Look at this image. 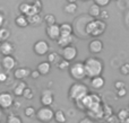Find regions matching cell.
Here are the masks:
<instances>
[{
	"label": "cell",
	"mask_w": 129,
	"mask_h": 123,
	"mask_svg": "<svg viewBox=\"0 0 129 123\" xmlns=\"http://www.w3.org/2000/svg\"><path fill=\"white\" fill-rule=\"evenodd\" d=\"M85 66V71H86V77L88 78H94V77H99L103 74L104 70V63L101 59L96 58V56H89L84 61Z\"/></svg>",
	"instance_id": "cell-1"
},
{
	"label": "cell",
	"mask_w": 129,
	"mask_h": 123,
	"mask_svg": "<svg viewBox=\"0 0 129 123\" xmlns=\"http://www.w3.org/2000/svg\"><path fill=\"white\" fill-rule=\"evenodd\" d=\"M88 87L82 81H76L69 87L68 90V98L73 101L74 103L83 99L86 95H88Z\"/></svg>",
	"instance_id": "cell-2"
},
{
	"label": "cell",
	"mask_w": 129,
	"mask_h": 123,
	"mask_svg": "<svg viewBox=\"0 0 129 123\" xmlns=\"http://www.w3.org/2000/svg\"><path fill=\"white\" fill-rule=\"evenodd\" d=\"M107 29V23L104 20L101 19H92L91 22L87 23L85 32H86L87 36H92V37L96 38L99 36L103 35Z\"/></svg>",
	"instance_id": "cell-3"
},
{
	"label": "cell",
	"mask_w": 129,
	"mask_h": 123,
	"mask_svg": "<svg viewBox=\"0 0 129 123\" xmlns=\"http://www.w3.org/2000/svg\"><path fill=\"white\" fill-rule=\"evenodd\" d=\"M69 75L75 81H83L86 78V71H85V66L84 62H74L69 67Z\"/></svg>",
	"instance_id": "cell-4"
},
{
	"label": "cell",
	"mask_w": 129,
	"mask_h": 123,
	"mask_svg": "<svg viewBox=\"0 0 129 123\" xmlns=\"http://www.w3.org/2000/svg\"><path fill=\"white\" fill-rule=\"evenodd\" d=\"M54 117V111L50 106H42L36 111V119L42 123H50Z\"/></svg>",
	"instance_id": "cell-5"
},
{
	"label": "cell",
	"mask_w": 129,
	"mask_h": 123,
	"mask_svg": "<svg viewBox=\"0 0 129 123\" xmlns=\"http://www.w3.org/2000/svg\"><path fill=\"white\" fill-rule=\"evenodd\" d=\"M49 50H50V45L45 40L36 41L33 45L34 53L39 56H43V55H45V54H48L49 53Z\"/></svg>",
	"instance_id": "cell-6"
},
{
	"label": "cell",
	"mask_w": 129,
	"mask_h": 123,
	"mask_svg": "<svg viewBox=\"0 0 129 123\" xmlns=\"http://www.w3.org/2000/svg\"><path fill=\"white\" fill-rule=\"evenodd\" d=\"M61 58L63 60H67L68 62H71L74 61L78 55V50L75 45H69V46L64 47V49H61V53H60Z\"/></svg>",
	"instance_id": "cell-7"
},
{
	"label": "cell",
	"mask_w": 129,
	"mask_h": 123,
	"mask_svg": "<svg viewBox=\"0 0 129 123\" xmlns=\"http://www.w3.org/2000/svg\"><path fill=\"white\" fill-rule=\"evenodd\" d=\"M14 96L8 92L0 93V107L2 110H8L14 105Z\"/></svg>",
	"instance_id": "cell-8"
},
{
	"label": "cell",
	"mask_w": 129,
	"mask_h": 123,
	"mask_svg": "<svg viewBox=\"0 0 129 123\" xmlns=\"http://www.w3.org/2000/svg\"><path fill=\"white\" fill-rule=\"evenodd\" d=\"M40 102L42 104V106H50L53 104L54 102V95L53 92L51 89H43L42 90V94H41L40 97Z\"/></svg>",
	"instance_id": "cell-9"
},
{
	"label": "cell",
	"mask_w": 129,
	"mask_h": 123,
	"mask_svg": "<svg viewBox=\"0 0 129 123\" xmlns=\"http://www.w3.org/2000/svg\"><path fill=\"white\" fill-rule=\"evenodd\" d=\"M16 65H17V61L13 55H7L1 59V68L7 72L10 70H15Z\"/></svg>",
	"instance_id": "cell-10"
},
{
	"label": "cell",
	"mask_w": 129,
	"mask_h": 123,
	"mask_svg": "<svg viewBox=\"0 0 129 123\" xmlns=\"http://www.w3.org/2000/svg\"><path fill=\"white\" fill-rule=\"evenodd\" d=\"M45 34H47V36L50 38V40L56 41L57 42V40L61 36V34H60V25L54 24V25L47 26V28H45Z\"/></svg>",
	"instance_id": "cell-11"
},
{
	"label": "cell",
	"mask_w": 129,
	"mask_h": 123,
	"mask_svg": "<svg viewBox=\"0 0 129 123\" xmlns=\"http://www.w3.org/2000/svg\"><path fill=\"white\" fill-rule=\"evenodd\" d=\"M103 47H104L103 42L101 40H99V38H94V40H92L91 42L88 43V51L91 52L92 54L101 53V52L103 51Z\"/></svg>",
	"instance_id": "cell-12"
},
{
	"label": "cell",
	"mask_w": 129,
	"mask_h": 123,
	"mask_svg": "<svg viewBox=\"0 0 129 123\" xmlns=\"http://www.w3.org/2000/svg\"><path fill=\"white\" fill-rule=\"evenodd\" d=\"M31 71L32 70L27 67H19V68H16L14 70V78L15 79H18V80H24L25 78L31 76Z\"/></svg>",
	"instance_id": "cell-13"
},
{
	"label": "cell",
	"mask_w": 129,
	"mask_h": 123,
	"mask_svg": "<svg viewBox=\"0 0 129 123\" xmlns=\"http://www.w3.org/2000/svg\"><path fill=\"white\" fill-rule=\"evenodd\" d=\"M14 52H15V45H14V43L9 42V41H5L2 43L1 47H0V53L4 56H7V55H13Z\"/></svg>",
	"instance_id": "cell-14"
},
{
	"label": "cell",
	"mask_w": 129,
	"mask_h": 123,
	"mask_svg": "<svg viewBox=\"0 0 129 123\" xmlns=\"http://www.w3.org/2000/svg\"><path fill=\"white\" fill-rule=\"evenodd\" d=\"M74 40H75L74 35H70V36H60V37L57 40V44H58L59 47L64 49V47H67V46H69V45L73 44Z\"/></svg>",
	"instance_id": "cell-15"
},
{
	"label": "cell",
	"mask_w": 129,
	"mask_h": 123,
	"mask_svg": "<svg viewBox=\"0 0 129 123\" xmlns=\"http://www.w3.org/2000/svg\"><path fill=\"white\" fill-rule=\"evenodd\" d=\"M91 87L93 88V89H102L103 87H104L105 85V79L103 78L102 76H99V77H94V78L91 79Z\"/></svg>",
	"instance_id": "cell-16"
},
{
	"label": "cell",
	"mask_w": 129,
	"mask_h": 123,
	"mask_svg": "<svg viewBox=\"0 0 129 123\" xmlns=\"http://www.w3.org/2000/svg\"><path fill=\"white\" fill-rule=\"evenodd\" d=\"M39 72H40L41 76H47V75L50 74L51 71V65H50L48 61H42L38 65V68H36Z\"/></svg>",
	"instance_id": "cell-17"
},
{
	"label": "cell",
	"mask_w": 129,
	"mask_h": 123,
	"mask_svg": "<svg viewBox=\"0 0 129 123\" xmlns=\"http://www.w3.org/2000/svg\"><path fill=\"white\" fill-rule=\"evenodd\" d=\"M101 11H102V9H101L100 6H98L95 4H92L88 8V16L91 18H93V19H98L101 15Z\"/></svg>",
	"instance_id": "cell-18"
},
{
	"label": "cell",
	"mask_w": 129,
	"mask_h": 123,
	"mask_svg": "<svg viewBox=\"0 0 129 123\" xmlns=\"http://www.w3.org/2000/svg\"><path fill=\"white\" fill-rule=\"evenodd\" d=\"M74 33V27L69 23H62L60 24V34L61 36H70Z\"/></svg>",
	"instance_id": "cell-19"
},
{
	"label": "cell",
	"mask_w": 129,
	"mask_h": 123,
	"mask_svg": "<svg viewBox=\"0 0 129 123\" xmlns=\"http://www.w3.org/2000/svg\"><path fill=\"white\" fill-rule=\"evenodd\" d=\"M28 87L27 86V84L25 83V81H20V83H18L17 85L14 87V95L15 96H23V94H24L25 89Z\"/></svg>",
	"instance_id": "cell-20"
},
{
	"label": "cell",
	"mask_w": 129,
	"mask_h": 123,
	"mask_svg": "<svg viewBox=\"0 0 129 123\" xmlns=\"http://www.w3.org/2000/svg\"><path fill=\"white\" fill-rule=\"evenodd\" d=\"M48 62L50 63V65H53V66H57L59 63V61L61 60V55L59 53H57V52H50V53H48Z\"/></svg>",
	"instance_id": "cell-21"
},
{
	"label": "cell",
	"mask_w": 129,
	"mask_h": 123,
	"mask_svg": "<svg viewBox=\"0 0 129 123\" xmlns=\"http://www.w3.org/2000/svg\"><path fill=\"white\" fill-rule=\"evenodd\" d=\"M15 24L17 25L18 27L20 28H24V27H27L28 26V19L25 15H18L17 17L15 18Z\"/></svg>",
	"instance_id": "cell-22"
},
{
	"label": "cell",
	"mask_w": 129,
	"mask_h": 123,
	"mask_svg": "<svg viewBox=\"0 0 129 123\" xmlns=\"http://www.w3.org/2000/svg\"><path fill=\"white\" fill-rule=\"evenodd\" d=\"M53 120L57 123H66L67 122V116H66V113L63 112L62 110H57L54 112V117Z\"/></svg>",
	"instance_id": "cell-23"
},
{
	"label": "cell",
	"mask_w": 129,
	"mask_h": 123,
	"mask_svg": "<svg viewBox=\"0 0 129 123\" xmlns=\"http://www.w3.org/2000/svg\"><path fill=\"white\" fill-rule=\"evenodd\" d=\"M27 19H28V24L32 25V26H39V25H41L43 23V18L41 17L40 14L31 16V17H27Z\"/></svg>",
	"instance_id": "cell-24"
},
{
	"label": "cell",
	"mask_w": 129,
	"mask_h": 123,
	"mask_svg": "<svg viewBox=\"0 0 129 123\" xmlns=\"http://www.w3.org/2000/svg\"><path fill=\"white\" fill-rule=\"evenodd\" d=\"M77 9H78L77 4H66L63 6L64 13L68 14V15H73V14H75L76 11H77Z\"/></svg>",
	"instance_id": "cell-25"
},
{
	"label": "cell",
	"mask_w": 129,
	"mask_h": 123,
	"mask_svg": "<svg viewBox=\"0 0 129 123\" xmlns=\"http://www.w3.org/2000/svg\"><path fill=\"white\" fill-rule=\"evenodd\" d=\"M129 114V110L128 108H120V110L118 111V113H117V120H119L120 122H125L126 119H127Z\"/></svg>",
	"instance_id": "cell-26"
},
{
	"label": "cell",
	"mask_w": 129,
	"mask_h": 123,
	"mask_svg": "<svg viewBox=\"0 0 129 123\" xmlns=\"http://www.w3.org/2000/svg\"><path fill=\"white\" fill-rule=\"evenodd\" d=\"M43 22L47 24V26H50V25L57 24L56 16H54L53 14H45L44 17H43Z\"/></svg>",
	"instance_id": "cell-27"
},
{
	"label": "cell",
	"mask_w": 129,
	"mask_h": 123,
	"mask_svg": "<svg viewBox=\"0 0 129 123\" xmlns=\"http://www.w3.org/2000/svg\"><path fill=\"white\" fill-rule=\"evenodd\" d=\"M36 111L38 110H35L33 106H27V107L24 110V114H25V116L26 117L32 119V117L36 116Z\"/></svg>",
	"instance_id": "cell-28"
},
{
	"label": "cell",
	"mask_w": 129,
	"mask_h": 123,
	"mask_svg": "<svg viewBox=\"0 0 129 123\" xmlns=\"http://www.w3.org/2000/svg\"><path fill=\"white\" fill-rule=\"evenodd\" d=\"M29 7H31V4H28V2H20L19 6H18V10H19L20 15H25L26 16L27 11H28Z\"/></svg>",
	"instance_id": "cell-29"
},
{
	"label": "cell",
	"mask_w": 129,
	"mask_h": 123,
	"mask_svg": "<svg viewBox=\"0 0 129 123\" xmlns=\"http://www.w3.org/2000/svg\"><path fill=\"white\" fill-rule=\"evenodd\" d=\"M9 36H10V31L7 28H0V40L1 41H8Z\"/></svg>",
	"instance_id": "cell-30"
},
{
	"label": "cell",
	"mask_w": 129,
	"mask_h": 123,
	"mask_svg": "<svg viewBox=\"0 0 129 123\" xmlns=\"http://www.w3.org/2000/svg\"><path fill=\"white\" fill-rule=\"evenodd\" d=\"M70 65H71V63H70V62H68L67 60H63V59H61V60L59 61L58 65L56 66V67L58 68L59 70H67V69H69Z\"/></svg>",
	"instance_id": "cell-31"
},
{
	"label": "cell",
	"mask_w": 129,
	"mask_h": 123,
	"mask_svg": "<svg viewBox=\"0 0 129 123\" xmlns=\"http://www.w3.org/2000/svg\"><path fill=\"white\" fill-rule=\"evenodd\" d=\"M7 123H23L22 119L16 114H9L7 116Z\"/></svg>",
	"instance_id": "cell-32"
},
{
	"label": "cell",
	"mask_w": 129,
	"mask_h": 123,
	"mask_svg": "<svg viewBox=\"0 0 129 123\" xmlns=\"http://www.w3.org/2000/svg\"><path fill=\"white\" fill-rule=\"evenodd\" d=\"M23 97H24V98H26V99H28V101L33 99L34 98V92H33V89H32V88H29V87H27L26 89H25L24 94H23Z\"/></svg>",
	"instance_id": "cell-33"
},
{
	"label": "cell",
	"mask_w": 129,
	"mask_h": 123,
	"mask_svg": "<svg viewBox=\"0 0 129 123\" xmlns=\"http://www.w3.org/2000/svg\"><path fill=\"white\" fill-rule=\"evenodd\" d=\"M120 72H121V75H123V76H128L129 75V62H126L121 66Z\"/></svg>",
	"instance_id": "cell-34"
},
{
	"label": "cell",
	"mask_w": 129,
	"mask_h": 123,
	"mask_svg": "<svg viewBox=\"0 0 129 123\" xmlns=\"http://www.w3.org/2000/svg\"><path fill=\"white\" fill-rule=\"evenodd\" d=\"M8 80V74L5 70H0V84H4Z\"/></svg>",
	"instance_id": "cell-35"
},
{
	"label": "cell",
	"mask_w": 129,
	"mask_h": 123,
	"mask_svg": "<svg viewBox=\"0 0 129 123\" xmlns=\"http://www.w3.org/2000/svg\"><path fill=\"white\" fill-rule=\"evenodd\" d=\"M110 1H111V0H94V4L100 6L101 8H103V7H107L108 5L110 4Z\"/></svg>",
	"instance_id": "cell-36"
},
{
	"label": "cell",
	"mask_w": 129,
	"mask_h": 123,
	"mask_svg": "<svg viewBox=\"0 0 129 123\" xmlns=\"http://www.w3.org/2000/svg\"><path fill=\"white\" fill-rule=\"evenodd\" d=\"M32 5H33L34 7H35L38 10H42V8H43V5H42V2H41V0H33V1L31 2Z\"/></svg>",
	"instance_id": "cell-37"
},
{
	"label": "cell",
	"mask_w": 129,
	"mask_h": 123,
	"mask_svg": "<svg viewBox=\"0 0 129 123\" xmlns=\"http://www.w3.org/2000/svg\"><path fill=\"white\" fill-rule=\"evenodd\" d=\"M114 88H116L117 90L122 89V88H125V83L121 80H117L116 83H114Z\"/></svg>",
	"instance_id": "cell-38"
},
{
	"label": "cell",
	"mask_w": 129,
	"mask_h": 123,
	"mask_svg": "<svg viewBox=\"0 0 129 123\" xmlns=\"http://www.w3.org/2000/svg\"><path fill=\"white\" fill-rule=\"evenodd\" d=\"M117 95H118L119 97H125L126 95H127V89H126V87L122 88V89L117 90Z\"/></svg>",
	"instance_id": "cell-39"
},
{
	"label": "cell",
	"mask_w": 129,
	"mask_h": 123,
	"mask_svg": "<svg viewBox=\"0 0 129 123\" xmlns=\"http://www.w3.org/2000/svg\"><path fill=\"white\" fill-rule=\"evenodd\" d=\"M108 18H109V13H108V11H104V10L101 11L100 19H101V20H104V22H105V20H107Z\"/></svg>",
	"instance_id": "cell-40"
},
{
	"label": "cell",
	"mask_w": 129,
	"mask_h": 123,
	"mask_svg": "<svg viewBox=\"0 0 129 123\" xmlns=\"http://www.w3.org/2000/svg\"><path fill=\"white\" fill-rule=\"evenodd\" d=\"M40 76H41V75H40V72H39L38 70H32V71H31V76H29V77H31L32 79H38Z\"/></svg>",
	"instance_id": "cell-41"
},
{
	"label": "cell",
	"mask_w": 129,
	"mask_h": 123,
	"mask_svg": "<svg viewBox=\"0 0 129 123\" xmlns=\"http://www.w3.org/2000/svg\"><path fill=\"white\" fill-rule=\"evenodd\" d=\"M78 123H94V121L92 119H89V117H84V119H82Z\"/></svg>",
	"instance_id": "cell-42"
},
{
	"label": "cell",
	"mask_w": 129,
	"mask_h": 123,
	"mask_svg": "<svg viewBox=\"0 0 129 123\" xmlns=\"http://www.w3.org/2000/svg\"><path fill=\"white\" fill-rule=\"evenodd\" d=\"M4 23H5V14L0 11V28H1V26L4 25Z\"/></svg>",
	"instance_id": "cell-43"
},
{
	"label": "cell",
	"mask_w": 129,
	"mask_h": 123,
	"mask_svg": "<svg viewBox=\"0 0 129 123\" xmlns=\"http://www.w3.org/2000/svg\"><path fill=\"white\" fill-rule=\"evenodd\" d=\"M66 1H67V4H76L77 0H66Z\"/></svg>",
	"instance_id": "cell-44"
},
{
	"label": "cell",
	"mask_w": 129,
	"mask_h": 123,
	"mask_svg": "<svg viewBox=\"0 0 129 123\" xmlns=\"http://www.w3.org/2000/svg\"><path fill=\"white\" fill-rule=\"evenodd\" d=\"M13 106H15V107H19V106H20V103H16V102H15Z\"/></svg>",
	"instance_id": "cell-45"
},
{
	"label": "cell",
	"mask_w": 129,
	"mask_h": 123,
	"mask_svg": "<svg viewBox=\"0 0 129 123\" xmlns=\"http://www.w3.org/2000/svg\"><path fill=\"white\" fill-rule=\"evenodd\" d=\"M123 123H129V114H128L127 119H126V121H125V122H123Z\"/></svg>",
	"instance_id": "cell-46"
},
{
	"label": "cell",
	"mask_w": 129,
	"mask_h": 123,
	"mask_svg": "<svg viewBox=\"0 0 129 123\" xmlns=\"http://www.w3.org/2000/svg\"><path fill=\"white\" fill-rule=\"evenodd\" d=\"M2 43H4V41H1V40H0V47H1V45H2Z\"/></svg>",
	"instance_id": "cell-47"
},
{
	"label": "cell",
	"mask_w": 129,
	"mask_h": 123,
	"mask_svg": "<svg viewBox=\"0 0 129 123\" xmlns=\"http://www.w3.org/2000/svg\"><path fill=\"white\" fill-rule=\"evenodd\" d=\"M82 1H87V0H82Z\"/></svg>",
	"instance_id": "cell-48"
},
{
	"label": "cell",
	"mask_w": 129,
	"mask_h": 123,
	"mask_svg": "<svg viewBox=\"0 0 129 123\" xmlns=\"http://www.w3.org/2000/svg\"><path fill=\"white\" fill-rule=\"evenodd\" d=\"M113 1H117V0H113Z\"/></svg>",
	"instance_id": "cell-49"
}]
</instances>
